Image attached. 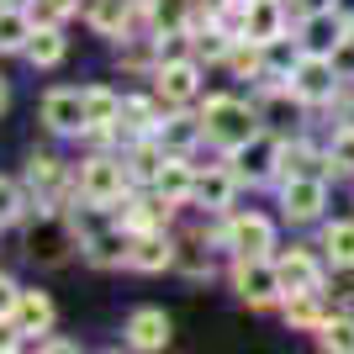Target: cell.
Instances as JSON below:
<instances>
[{"instance_id":"cell-27","label":"cell","mask_w":354,"mask_h":354,"mask_svg":"<svg viewBox=\"0 0 354 354\" xmlns=\"http://www.w3.org/2000/svg\"><path fill=\"white\" fill-rule=\"evenodd\" d=\"M317 344H323L328 354H354V312H328V323L317 328Z\"/></svg>"},{"instance_id":"cell-21","label":"cell","mask_w":354,"mask_h":354,"mask_svg":"<svg viewBox=\"0 0 354 354\" xmlns=\"http://www.w3.org/2000/svg\"><path fill=\"white\" fill-rule=\"evenodd\" d=\"M21 59L32 64V69H59L64 59H69V32H64V21H37V32H32V43Z\"/></svg>"},{"instance_id":"cell-14","label":"cell","mask_w":354,"mask_h":354,"mask_svg":"<svg viewBox=\"0 0 354 354\" xmlns=\"http://www.w3.org/2000/svg\"><path fill=\"white\" fill-rule=\"evenodd\" d=\"M169 333H175V323H169L164 307H138V312H127V323H122V344L138 349V354L169 349Z\"/></svg>"},{"instance_id":"cell-4","label":"cell","mask_w":354,"mask_h":354,"mask_svg":"<svg viewBox=\"0 0 354 354\" xmlns=\"http://www.w3.org/2000/svg\"><path fill=\"white\" fill-rule=\"evenodd\" d=\"M217 249H227V259H249V254H275V222L265 212H222L217 233H212Z\"/></svg>"},{"instance_id":"cell-11","label":"cell","mask_w":354,"mask_h":354,"mask_svg":"<svg viewBox=\"0 0 354 354\" xmlns=\"http://www.w3.org/2000/svg\"><path fill=\"white\" fill-rule=\"evenodd\" d=\"M43 127L53 138H85L90 117H85V90L80 85H53L43 95Z\"/></svg>"},{"instance_id":"cell-20","label":"cell","mask_w":354,"mask_h":354,"mask_svg":"<svg viewBox=\"0 0 354 354\" xmlns=\"http://www.w3.org/2000/svg\"><path fill=\"white\" fill-rule=\"evenodd\" d=\"M328 312H333V307H328L323 286H317V291H286L281 296V317L291 328H301V333H317V328L328 323Z\"/></svg>"},{"instance_id":"cell-7","label":"cell","mask_w":354,"mask_h":354,"mask_svg":"<svg viewBox=\"0 0 354 354\" xmlns=\"http://www.w3.org/2000/svg\"><path fill=\"white\" fill-rule=\"evenodd\" d=\"M148 80H153V95H159L164 106H201V90H207V64L196 59V53H185V59H164Z\"/></svg>"},{"instance_id":"cell-35","label":"cell","mask_w":354,"mask_h":354,"mask_svg":"<svg viewBox=\"0 0 354 354\" xmlns=\"http://www.w3.org/2000/svg\"><path fill=\"white\" fill-rule=\"evenodd\" d=\"M11 6H32V0H11Z\"/></svg>"},{"instance_id":"cell-19","label":"cell","mask_w":354,"mask_h":354,"mask_svg":"<svg viewBox=\"0 0 354 354\" xmlns=\"http://www.w3.org/2000/svg\"><path fill=\"white\" fill-rule=\"evenodd\" d=\"M196 175H201V164H191V153H169V159H164V169L153 175V191H159L164 201H175V207H191Z\"/></svg>"},{"instance_id":"cell-8","label":"cell","mask_w":354,"mask_h":354,"mask_svg":"<svg viewBox=\"0 0 354 354\" xmlns=\"http://www.w3.org/2000/svg\"><path fill=\"white\" fill-rule=\"evenodd\" d=\"M286 85L296 90V101L307 106V111H317V106H333V95L344 90V80H339V69H333L328 53H301V64L291 69Z\"/></svg>"},{"instance_id":"cell-23","label":"cell","mask_w":354,"mask_h":354,"mask_svg":"<svg viewBox=\"0 0 354 354\" xmlns=\"http://www.w3.org/2000/svg\"><path fill=\"white\" fill-rule=\"evenodd\" d=\"M281 32H291V11H286V0H249L243 37H254V43H275Z\"/></svg>"},{"instance_id":"cell-10","label":"cell","mask_w":354,"mask_h":354,"mask_svg":"<svg viewBox=\"0 0 354 354\" xmlns=\"http://www.w3.org/2000/svg\"><path fill=\"white\" fill-rule=\"evenodd\" d=\"M275 265H281V286L286 291H317L328 286V254L312 249V243H291V249H275Z\"/></svg>"},{"instance_id":"cell-29","label":"cell","mask_w":354,"mask_h":354,"mask_svg":"<svg viewBox=\"0 0 354 354\" xmlns=\"http://www.w3.org/2000/svg\"><path fill=\"white\" fill-rule=\"evenodd\" d=\"M227 69L238 74V80H259V74H265V43H254V37H238L233 43V53H227Z\"/></svg>"},{"instance_id":"cell-13","label":"cell","mask_w":354,"mask_h":354,"mask_svg":"<svg viewBox=\"0 0 354 354\" xmlns=\"http://www.w3.org/2000/svg\"><path fill=\"white\" fill-rule=\"evenodd\" d=\"M238 191H243V180L233 175V164H227V159H222V164H207V169L196 175L191 207H196V212H212V217H222V212H233Z\"/></svg>"},{"instance_id":"cell-34","label":"cell","mask_w":354,"mask_h":354,"mask_svg":"<svg viewBox=\"0 0 354 354\" xmlns=\"http://www.w3.org/2000/svg\"><path fill=\"white\" fill-rule=\"evenodd\" d=\"M6 106H11V80L0 74V117H6Z\"/></svg>"},{"instance_id":"cell-31","label":"cell","mask_w":354,"mask_h":354,"mask_svg":"<svg viewBox=\"0 0 354 354\" xmlns=\"http://www.w3.org/2000/svg\"><path fill=\"white\" fill-rule=\"evenodd\" d=\"M328 159H333L339 175H354V122H339V133L328 143Z\"/></svg>"},{"instance_id":"cell-24","label":"cell","mask_w":354,"mask_h":354,"mask_svg":"<svg viewBox=\"0 0 354 354\" xmlns=\"http://www.w3.org/2000/svg\"><path fill=\"white\" fill-rule=\"evenodd\" d=\"M32 32H37L32 6H11V0H0V53H27Z\"/></svg>"},{"instance_id":"cell-28","label":"cell","mask_w":354,"mask_h":354,"mask_svg":"<svg viewBox=\"0 0 354 354\" xmlns=\"http://www.w3.org/2000/svg\"><path fill=\"white\" fill-rule=\"evenodd\" d=\"M27 212H32V191H27V180H11V175H0V227L21 222Z\"/></svg>"},{"instance_id":"cell-5","label":"cell","mask_w":354,"mask_h":354,"mask_svg":"<svg viewBox=\"0 0 354 354\" xmlns=\"http://www.w3.org/2000/svg\"><path fill=\"white\" fill-rule=\"evenodd\" d=\"M227 281H233V296L249 301V307H281V265L275 254H249V259H227Z\"/></svg>"},{"instance_id":"cell-32","label":"cell","mask_w":354,"mask_h":354,"mask_svg":"<svg viewBox=\"0 0 354 354\" xmlns=\"http://www.w3.org/2000/svg\"><path fill=\"white\" fill-rule=\"evenodd\" d=\"M328 59H333V69H339V80H344V85H354V32L344 37L339 48H333V53H328Z\"/></svg>"},{"instance_id":"cell-16","label":"cell","mask_w":354,"mask_h":354,"mask_svg":"<svg viewBox=\"0 0 354 354\" xmlns=\"http://www.w3.org/2000/svg\"><path fill=\"white\" fill-rule=\"evenodd\" d=\"M164 143V153H196V148L207 143V127H201V111L196 106H169L159 122V133H153Z\"/></svg>"},{"instance_id":"cell-12","label":"cell","mask_w":354,"mask_h":354,"mask_svg":"<svg viewBox=\"0 0 354 354\" xmlns=\"http://www.w3.org/2000/svg\"><path fill=\"white\" fill-rule=\"evenodd\" d=\"M169 106L148 90V95H122V117H117V133H111V148H127L138 143V138H153L159 133V122Z\"/></svg>"},{"instance_id":"cell-15","label":"cell","mask_w":354,"mask_h":354,"mask_svg":"<svg viewBox=\"0 0 354 354\" xmlns=\"http://www.w3.org/2000/svg\"><path fill=\"white\" fill-rule=\"evenodd\" d=\"M296 37H301L307 53H333V48L349 37V16H344L339 6H317V11H307L296 21Z\"/></svg>"},{"instance_id":"cell-6","label":"cell","mask_w":354,"mask_h":354,"mask_svg":"<svg viewBox=\"0 0 354 354\" xmlns=\"http://www.w3.org/2000/svg\"><path fill=\"white\" fill-rule=\"evenodd\" d=\"M281 143H286V138L275 133V127H259L243 148L222 153V159L233 164V175L243 180L249 191H259V185H275V175H281Z\"/></svg>"},{"instance_id":"cell-25","label":"cell","mask_w":354,"mask_h":354,"mask_svg":"<svg viewBox=\"0 0 354 354\" xmlns=\"http://www.w3.org/2000/svg\"><path fill=\"white\" fill-rule=\"evenodd\" d=\"M122 159H127V175H133V185H153V175L164 169V143L159 138H138V143L122 148Z\"/></svg>"},{"instance_id":"cell-33","label":"cell","mask_w":354,"mask_h":354,"mask_svg":"<svg viewBox=\"0 0 354 354\" xmlns=\"http://www.w3.org/2000/svg\"><path fill=\"white\" fill-rule=\"evenodd\" d=\"M16 296H21V286H16L11 275H0V317H11V312H16Z\"/></svg>"},{"instance_id":"cell-9","label":"cell","mask_w":354,"mask_h":354,"mask_svg":"<svg viewBox=\"0 0 354 354\" xmlns=\"http://www.w3.org/2000/svg\"><path fill=\"white\" fill-rule=\"evenodd\" d=\"M275 196H281V217L291 222V227H312V222H323V212H328V180L323 175L281 180Z\"/></svg>"},{"instance_id":"cell-18","label":"cell","mask_w":354,"mask_h":354,"mask_svg":"<svg viewBox=\"0 0 354 354\" xmlns=\"http://www.w3.org/2000/svg\"><path fill=\"white\" fill-rule=\"evenodd\" d=\"M175 249H180V238H169V227H164V233H133L127 270H138V275H164V270H175Z\"/></svg>"},{"instance_id":"cell-17","label":"cell","mask_w":354,"mask_h":354,"mask_svg":"<svg viewBox=\"0 0 354 354\" xmlns=\"http://www.w3.org/2000/svg\"><path fill=\"white\" fill-rule=\"evenodd\" d=\"M296 175L333 180L339 169H333V159H328V148L307 143V138H286V143H281V175H275V185H281V180H296Z\"/></svg>"},{"instance_id":"cell-3","label":"cell","mask_w":354,"mask_h":354,"mask_svg":"<svg viewBox=\"0 0 354 354\" xmlns=\"http://www.w3.org/2000/svg\"><path fill=\"white\" fill-rule=\"evenodd\" d=\"M27 191H32V207L69 212V201H80V169H69L59 153H32L27 159Z\"/></svg>"},{"instance_id":"cell-2","label":"cell","mask_w":354,"mask_h":354,"mask_svg":"<svg viewBox=\"0 0 354 354\" xmlns=\"http://www.w3.org/2000/svg\"><path fill=\"white\" fill-rule=\"evenodd\" d=\"M133 175H127V159H122V148H95L85 164H80V201L85 207H101L117 217V207L133 196Z\"/></svg>"},{"instance_id":"cell-26","label":"cell","mask_w":354,"mask_h":354,"mask_svg":"<svg viewBox=\"0 0 354 354\" xmlns=\"http://www.w3.org/2000/svg\"><path fill=\"white\" fill-rule=\"evenodd\" d=\"M317 249L328 254L333 270H354V217H339V222H323V238Z\"/></svg>"},{"instance_id":"cell-1","label":"cell","mask_w":354,"mask_h":354,"mask_svg":"<svg viewBox=\"0 0 354 354\" xmlns=\"http://www.w3.org/2000/svg\"><path fill=\"white\" fill-rule=\"evenodd\" d=\"M201 127H207V143L217 148V153H233V148H243L259 127H265V117H259V101H243V95H201Z\"/></svg>"},{"instance_id":"cell-36","label":"cell","mask_w":354,"mask_h":354,"mask_svg":"<svg viewBox=\"0 0 354 354\" xmlns=\"http://www.w3.org/2000/svg\"><path fill=\"white\" fill-rule=\"evenodd\" d=\"M349 32H354V16H349Z\"/></svg>"},{"instance_id":"cell-30","label":"cell","mask_w":354,"mask_h":354,"mask_svg":"<svg viewBox=\"0 0 354 354\" xmlns=\"http://www.w3.org/2000/svg\"><path fill=\"white\" fill-rule=\"evenodd\" d=\"M175 270H185L191 281H212V254L201 249V243H191V238H180V249H175Z\"/></svg>"},{"instance_id":"cell-22","label":"cell","mask_w":354,"mask_h":354,"mask_svg":"<svg viewBox=\"0 0 354 354\" xmlns=\"http://www.w3.org/2000/svg\"><path fill=\"white\" fill-rule=\"evenodd\" d=\"M11 317H16V328L27 333V349H32L43 333H53V317H59V312H53V296H48V291H21Z\"/></svg>"}]
</instances>
